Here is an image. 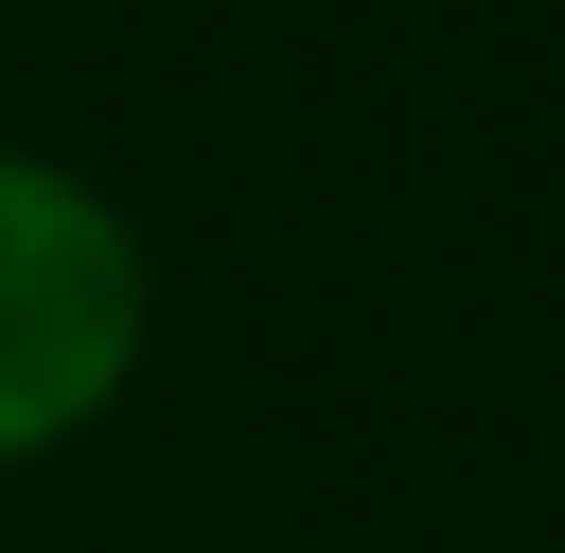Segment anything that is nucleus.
<instances>
[{"label": "nucleus", "instance_id": "nucleus-1", "mask_svg": "<svg viewBox=\"0 0 565 553\" xmlns=\"http://www.w3.org/2000/svg\"><path fill=\"white\" fill-rule=\"evenodd\" d=\"M145 241L97 181L0 145V469L73 445L145 361Z\"/></svg>", "mask_w": 565, "mask_h": 553}]
</instances>
